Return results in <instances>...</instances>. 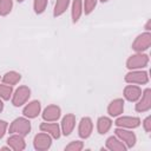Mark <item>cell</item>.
<instances>
[{
    "label": "cell",
    "mask_w": 151,
    "mask_h": 151,
    "mask_svg": "<svg viewBox=\"0 0 151 151\" xmlns=\"http://www.w3.org/2000/svg\"><path fill=\"white\" fill-rule=\"evenodd\" d=\"M112 126V120L109 118V117H99L98 120H97V130L100 134H105L109 132V130L111 129Z\"/></svg>",
    "instance_id": "obj_19"
},
{
    "label": "cell",
    "mask_w": 151,
    "mask_h": 151,
    "mask_svg": "<svg viewBox=\"0 0 151 151\" xmlns=\"http://www.w3.org/2000/svg\"><path fill=\"white\" fill-rule=\"evenodd\" d=\"M142 98L136 104V111L137 112H146L151 109V90L146 88L142 96Z\"/></svg>",
    "instance_id": "obj_9"
},
{
    "label": "cell",
    "mask_w": 151,
    "mask_h": 151,
    "mask_svg": "<svg viewBox=\"0 0 151 151\" xmlns=\"http://www.w3.org/2000/svg\"><path fill=\"white\" fill-rule=\"evenodd\" d=\"M143 127L146 132H150L151 131V117L147 116L144 120H143Z\"/></svg>",
    "instance_id": "obj_28"
},
{
    "label": "cell",
    "mask_w": 151,
    "mask_h": 151,
    "mask_svg": "<svg viewBox=\"0 0 151 151\" xmlns=\"http://www.w3.org/2000/svg\"><path fill=\"white\" fill-rule=\"evenodd\" d=\"M150 26H151V20H149V21L146 22V25H145V29H146V31H150Z\"/></svg>",
    "instance_id": "obj_30"
},
{
    "label": "cell",
    "mask_w": 151,
    "mask_h": 151,
    "mask_svg": "<svg viewBox=\"0 0 151 151\" xmlns=\"http://www.w3.org/2000/svg\"><path fill=\"white\" fill-rule=\"evenodd\" d=\"M20 79H21L20 73H18V72H15V71L6 72V73L4 74V77H2V81H4V84L11 85V86L18 84V83L20 81Z\"/></svg>",
    "instance_id": "obj_20"
},
{
    "label": "cell",
    "mask_w": 151,
    "mask_h": 151,
    "mask_svg": "<svg viewBox=\"0 0 151 151\" xmlns=\"http://www.w3.org/2000/svg\"><path fill=\"white\" fill-rule=\"evenodd\" d=\"M117 127H123V129H134L140 125V119L138 117H130V116H123L117 118L114 122Z\"/></svg>",
    "instance_id": "obj_8"
},
{
    "label": "cell",
    "mask_w": 151,
    "mask_h": 151,
    "mask_svg": "<svg viewBox=\"0 0 151 151\" xmlns=\"http://www.w3.org/2000/svg\"><path fill=\"white\" fill-rule=\"evenodd\" d=\"M8 130H9V133H17V134L25 137L31 131V123L28 119H26L24 117H19L11 123Z\"/></svg>",
    "instance_id": "obj_1"
},
{
    "label": "cell",
    "mask_w": 151,
    "mask_h": 151,
    "mask_svg": "<svg viewBox=\"0 0 151 151\" xmlns=\"http://www.w3.org/2000/svg\"><path fill=\"white\" fill-rule=\"evenodd\" d=\"M125 81L129 84H138V85H144L149 81V76L147 72L145 71H139V70H131V72L126 73L125 76Z\"/></svg>",
    "instance_id": "obj_4"
},
{
    "label": "cell",
    "mask_w": 151,
    "mask_h": 151,
    "mask_svg": "<svg viewBox=\"0 0 151 151\" xmlns=\"http://www.w3.org/2000/svg\"><path fill=\"white\" fill-rule=\"evenodd\" d=\"M142 96V90L136 85H127L124 88V98L129 101H137Z\"/></svg>",
    "instance_id": "obj_15"
},
{
    "label": "cell",
    "mask_w": 151,
    "mask_h": 151,
    "mask_svg": "<svg viewBox=\"0 0 151 151\" xmlns=\"http://www.w3.org/2000/svg\"><path fill=\"white\" fill-rule=\"evenodd\" d=\"M96 6H97V0H84L83 12H85V14H90L93 12Z\"/></svg>",
    "instance_id": "obj_26"
},
{
    "label": "cell",
    "mask_w": 151,
    "mask_h": 151,
    "mask_svg": "<svg viewBox=\"0 0 151 151\" xmlns=\"http://www.w3.org/2000/svg\"><path fill=\"white\" fill-rule=\"evenodd\" d=\"M47 2L48 0H33V8L34 12L37 14H41L45 12L46 7H47Z\"/></svg>",
    "instance_id": "obj_25"
},
{
    "label": "cell",
    "mask_w": 151,
    "mask_h": 151,
    "mask_svg": "<svg viewBox=\"0 0 151 151\" xmlns=\"http://www.w3.org/2000/svg\"><path fill=\"white\" fill-rule=\"evenodd\" d=\"M84 147V143L81 140H73L68 145L65 146L66 151H80Z\"/></svg>",
    "instance_id": "obj_27"
},
{
    "label": "cell",
    "mask_w": 151,
    "mask_h": 151,
    "mask_svg": "<svg viewBox=\"0 0 151 151\" xmlns=\"http://www.w3.org/2000/svg\"><path fill=\"white\" fill-rule=\"evenodd\" d=\"M114 133H116V136L126 145L127 149L134 146V144H136V142H137V137H136V134H134L132 131L126 130V129H123V127H117V129L114 130Z\"/></svg>",
    "instance_id": "obj_6"
},
{
    "label": "cell",
    "mask_w": 151,
    "mask_h": 151,
    "mask_svg": "<svg viewBox=\"0 0 151 151\" xmlns=\"http://www.w3.org/2000/svg\"><path fill=\"white\" fill-rule=\"evenodd\" d=\"M33 145H34V149L38 151H45L51 147L52 137L46 132L38 133V134H35V137L33 139Z\"/></svg>",
    "instance_id": "obj_7"
},
{
    "label": "cell",
    "mask_w": 151,
    "mask_h": 151,
    "mask_svg": "<svg viewBox=\"0 0 151 151\" xmlns=\"http://www.w3.org/2000/svg\"><path fill=\"white\" fill-rule=\"evenodd\" d=\"M92 130H93V123H92V119L90 117H83L80 123H79V127H78V134L86 139L91 136L92 133Z\"/></svg>",
    "instance_id": "obj_10"
},
{
    "label": "cell",
    "mask_w": 151,
    "mask_h": 151,
    "mask_svg": "<svg viewBox=\"0 0 151 151\" xmlns=\"http://www.w3.org/2000/svg\"><path fill=\"white\" fill-rule=\"evenodd\" d=\"M60 114H61V110L57 105H48L42 111V118L46 122H55L60 118Z\"/></svg>",
    "instance_id": "obj_11"
},
{
    "label": "cell",
    "mask_w": 151,
    "mask_h": 151,
    "mask_svg": "<svg viewBox=\"0 0 151 151\" xmlns=\"http://www.w3.org/2000/svg\"><path fill=\"white\" fill-rule=\"evenodd\" d=\"M13 8V0H0V15L5 17L11 13Z\"/></svg>",
    "instance_id": "obj_23"
},
{
    "label": "cell",
    "mask_w": 151,
    "mask_h": 151,
    "mask_svg": "<svg viewBox=\"0 0 151 151\" xmlns=\"http://www.w3.org/2000/svg\"><path fill=\"white\" fill-rule=\"evenodd\" d=\"M124 111V100L120 98L113 99L107 106V113L111 117H118Z\"/></svg>",
    "instance_id": "obj_16"
},
{
    "label": "cell",
    "mask_w": 151,
    "mask_h": 151,
    "mask_svg": "<svg viewBox=\"0 0 151 151\" xmlns=\"http://www.w3.org/2000/svg\"><path fill=\"white\" fill-rule=\"evenodd\" d=\"M41 110V104L39 100H32L29 101L22 110V113L26 118H35L40 113Z\"/></svg>",
    "instance_id": "obj_12"
},
{
    "label": "cell",
    "mask_w": 151,
    "mask_h": 151,
    "mask_svg": "<svg viewBox=\"0 0 151 151\" xmlns=\"http://www.w3.org/2000/svg\"><path fill=\"white\" fill-rule=\"evenodd\" d=\"M81 13H83V0H73L72 9H71V15H72V21L74 24L79 20Z\"/></svg>",
    "instance_id": "obj_21"
},
{
    "label": "cell",
    "mask_w": 151,
    "mask_h": 151,
    "mask_svg": "<svg viewBox=\"0 0 151 151\" xmlns=\"http://www.w3.org/2000/svg\"><path fill=\"white\" fill-rule=\"evenodd\" d=\"M22 1H24V0H18V2H22Z\"/></svg>",
    "instance_id": "obj_34"
},
{
    "label": "cell",
    "mask_w": 151,
    "mask_h": 151,
    "mask_svg": "<svg viewBox=\"0 0 151 151\" xmlns=\"http://www.w3.org/2000/svg\"><path fill=\"white\" fill-rule=\"evenodd\" d=\"M106 147L111 151H126L127 150L126 145L117 136H111L106 139Z\"/></svg>",
    "instance_id": "obj_17"
},
{
    "label": "cell",
    "mask_w": 151,
    "mask_h": 151,
    "mask_svg": "<svg viewBox=\"0 0 151 151\" xmlns=\"http://www.w3.org/2000/svg\"><path fill=\"white\" fill-rule=\"evenodd\" d=\"M40 130L42 132L48 133L53 138H59L60 137V127L55 123H41L40 124Z\"/></svg>",
    "instance_id": "obj_18"
},
{
    "label": "cell",
    "mask_w": 151,
    "mask_h": 151,
    "mask_svg": "<svg viewBox=\"0 0 151 151\" xmlns=\"http://www.w3.org/2000/svg\"><path fill=\"white\" fill-rule=\"evenodd\" d=\"M150 46H151V33L149 31L139 34L132 42V50H134L136 52L146 51Z\"/></svg>",
    "instance_id": "obj_5"
},
{
    "label": "cell",
    "mask_w": 151,
    "mask_h": 151,
    "mask_svg": "<svg viewBox=\"0 0 151 151\" xmlns=\"http://www.w3.org/2000/svg\"><path fill=\"white\" fill-rule=\"evenodd\" d=\"M1 150H11V147L9 146H4V147H1Z\"/></svg>",
    "instance_id": "obj_32"
},
{
    "label": "cell",
    "mask_w": 151,
    "mask_h": 151,
    "mask_svg": "<svg viewBox=\"0 0 151 151\" xmlns=\"http://www.w3.org/2000/svg\"><path fill=\"white\" fill-rule=\"evenodd\" d=\"M76 126V116L73 113H67L61 120V132L64 136L71 134Z\"/></svg>",
    "instance_id": "obj_14"
},
{
    "label": "cell",
    "mask_w": 151,
    "mask_h": 151,
    "mask_svg": "<svg viewBox=\"0 0 151 151\" xmlns=\"http://www.w3.org/2000/svg\"><path fill=\"white\" fill-rule=\"evenodd\" d=\"M100 1H101V2H107L109 0H100Z\"/></svg>",
    "instance_id": "obj_33"
},
{
    "label": "cell",
    "mask_w": 151,
    "mask_h": 151,
    "mask_svg": "<svg viewBox=\"0 0 151 151\" xmlns=\"http://www.w3.org/2000/svg\"><path fill=\"white\" fill-rule=\"evenodd\" d=\"M149 64V55L144 54L142 52H137L136 54H132L126 60V67L129 70H139L146 67Z\"/></svg>",
    "instance_id": "obj_2"
},
{
    "label": "cell",
    "mask_w": 151,
    "mask_h": 151,
    "mask_svg": "<svg viewBox=\"0 0 151 151\" xmlns=\"http://www.w3.org/2000/svg\"><path fill=\"white\" fill-rule=\"evenodd\" d=\"M7 144L14 151H22L26 147V142H25L24 137L20 134H17V133H12V136L8 137Z\"/></svg>",
    "instance_id": "obj_13"
},
{
    "label": "cell",
    "mask_w": 151,
    "mask_h": 151,
    "mask_svg": "<svg viewBox=\"0 0 151 151\" xmlns=\"http://www.w3.org/2000/svg\"><path fill=\"white\" fill-rule=\"evenodd\" d=\"M29 97H31V90L25 85L19 86L12 94V104L14 106L19 107V106L24 105L28 100Z\"/></svg>",
    "instance_id": "obj_3"
},
{
    "label": "cell",
    "mask_w": 151,
    "mask_h": 151,
    "mask_svg": "<svg viewBox=\"0 0 151 151\" xmlns=\"http://www.w3.org/2000/svg\"><path fill=\"white\" fill-rule=\"evenodd\" d=\"M70 5V0H57L55 5H54V9H53V17H60L61 14L65 13V11L67 9Z\"/></svg>",
    "instance_id": "obj_22"
},
{
    "label": "cell",
    "mask_w": 151,
    "mask_h": 151,
    "mask_svg": "<svg viewBox=\"0 0 151 151\" xmlns=\"http://www.w3.org/2000/svg\"><path fill=\"white\" fill-rule=\"evenodd\" d=\"M13 94V88L11 85L0 84V98L4 100H8Z\"/></svg>",
    "instance_id": "obj_24"
},
{
    "label": "cell",
    "mask_w": 151,
    "mask_h": 151,
    "mask_svg": "<svg viewBox=\"0 0 151 151\" xmlns=\"http://www.w3.org/2000/svg\"><path fill=\"white\" fill-rule=\"evenodd\" d=\"M7 127H8L7 122H5V120H0V139H1V138L5 136Z\"/></svg>",
    "instance_id": "obj_29"
},
{
    "label": "cell",
    "mask_w": 151,
    "mask_h": 151,
    "mask_svg": "<svg viewBox=\"0 0 151 151\" xmlns=\"http://www.w3.org/2000/svg\"><path fill=\"white\" fill-rule=\"evenodd\" d=\"M2 110H4V103H2L1 99H0V113L2 112Z\"/></svg>",
    "instance_id": "obj_31"
}]
</instances>
